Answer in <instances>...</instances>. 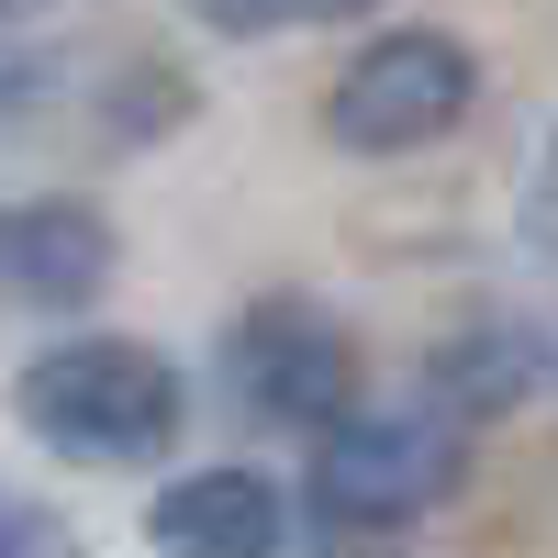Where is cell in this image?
Returning a JSON list of instances; mask_svg holds the SVG:
<instances>
[{"label": "cell", "mask_w": 558, "mask_h": 558, "mask_svg": "<svg viewBox=\"0 0 558 558\" xmlns=\"http://www.w3.org/2000/svg\"><path fill=\"white\" fill-rule=\"evenodd\" d=\"M458 425L447 413H347L336 436H313V514L347 525V536H380L413 525L458 492Z\"/></svg>", "instance_id": "3"}, {"label": "cell", "mask_w": 558, "mask_h": 558, "mask_svg": "<svg viewBox=\"0 0 558 558\" xmlns=\"http://www.w3.org/2000/svg\"><path fill=\"white\" fill-rule=\"evenodd\" d=\"M0 558H78V536H68V514H45V502L0 492Z\"/></svg>", "instance_id": "8"}, {"label": "cell", "mask_w": 558, "mask_h": 558, "mask_svg": "<svg viewBox=\"0 0 558 558\" xmlns=\"http://www.w3.org/2000/svg\"><path fill=\"white\" fill-rule=\"evenodd\" d=\"M157 558H279L291 547V502H279L257 470H191L146 502Z\"/></svg>", "instance_id": "5"}, {"label": "cell", "mask_w": 558, "mask_h": 558, "mask_svg": "<svg viewBox=\"0 0 558 558\" xmlns=\"http://www.w3.org/2000/svg\"><path fill=\"white\" fill-rule=\"evenodd\" d=\"M470 112H481V57L458 34H436V23L368 34L336 68V101H324L347 157H413V146H436V134H458Z\"/></svg>", "instance_id": "2"}, {"label": "cell", "mask_w": 558, "mask_h": 558, "mask_svg": "<svg viewBox=\"0 0 558 558\" xmlns=\"http://www.w3.org/2000/svg\"><path fill=\"white\" fill-rule=\"evenodd\" d=\"M12 413L57 458H78V470H146V458H168L191 391H179V368L157 347H134V336H68V347H45L12 380Z\"/></svg>", "instance_id": "1"}, {"label": "cell", "mask_w": 558, "mask_h": 558, "mask_svg": "<svg viewBox=\"0 0 558 558\" xmlns=\"http://www.w3.org/2000/svg\"><path fill=\"white\" fill-rule=\"evenodd\" d=\"M0 268H12V291L34 313H78V302H101V279H112V223L89 202H23L0 223Z\"/></svg>", "instance_id": "6"}, {"label": "cell", "mask_w": 558, "mask_h": 558, "mask_svg": "<svg viewBox=\"0 0 558 558\" xmlns=\"http://www.w3.org/2000/svg\"><path fill=\"white\" fill-rule=\"evenodd\" d=\"M223 380H235V402L257 413V425H279V436H336L357 413V347H347V324L324 302L279 291V302H257L235 324Z\"/></svg>", "instance_id": "4"}, {"label": "cell", "mask_w": 558, "mask_h": 558, "mask_svg": "<svg viewBox=\"0 0 558 558\" xmlns=\"http://www.w3.org/2000/svg\"><path fill=\"white\" fill-rule=\"evenodd\" d=\"M525 368H536V357L502 336V324H492V336H458V347L436 357V402H447V413H502V402L525 391Z\"/></svg>", "instance_id": "7"}]
</instances>
